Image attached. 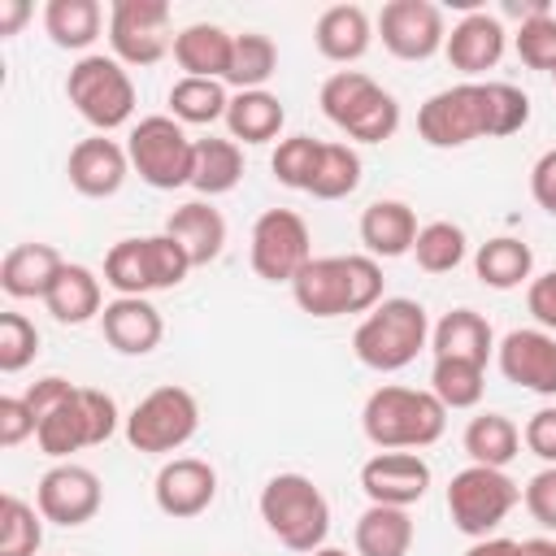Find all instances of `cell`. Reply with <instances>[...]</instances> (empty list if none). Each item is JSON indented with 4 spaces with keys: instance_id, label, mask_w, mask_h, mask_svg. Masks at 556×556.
<instances>
[{
    "instance_id": "obj_31",
    "label": "cell",
    "mask_w": 556,
    "mask_h": 556,
    "mask_svg": "<svg viewBox=\"0 0 556 556\" xmlns=\"http://www.w3.org/2000/svg\"><path fill=\"white\" fill-rule=\"evenodd\" d=\"M282 117L287 113L274 91H239V96H230L226 130H230V139H243V143H269L282 130Z\"/></svg>"
},
{
    "instance_id": "obj_47",
    "label": "cell",
    "mask_w": 556,
    "mask_h": 556,
    "mask_svg": "<svg viewBox=\"0 0 556 556\" xmlns=\"http://www.w3.org/2000/svg\"><path fill=\"white\" fill-rule=\"evenodd\" d=\"M35 430H39V421H35L26 395H0V447H17Z\"/></svg>"
},
{
    "instance_id": "obj_6",
    "label": "cell",
    "mask_w": 556,
    "mask_h": 556,
    "mask_svg": "<svg viewBox=\"0 0 556 556\" xmlns=\"http://www.w3.org/2000/svg\"><path fill=\"white\" fill-rule=\"evenodd\" d=\"M321 113L361 143H382L400 130V104L361 70H334L321 83Z\"/></svg>"
},
{
    "instance_id": "obj_22",
    "label": "cell",
    "mask_w": 556,
    "mask_h": 556,
    "mask_svg": "<svg viewBox=\"0 0 556 556\" xmlns=\"http://www.w3.org/2000/svg\"><path fill=\"white\" fill-rule=\"evenodd\" d=\"M235 35L213 22H191L174 35V61L182 65V78H222L230 74Z\"/></svg>"
},
{
    "instance_id": "obj_40",
    "label": "cell",
    "mask_w": 556,
    "mask_h": 556,
    "mask_svg": "<svg viewBox=\"0 0 556 556\" xmlns=\"http://www.w3.org/2000/svg\"><path fill=\"white\" fill-rule=\"evenodd\" d=\"M469 252V239L456 222H430L417 230V243H413V256L426 274H452Z\"/></svg>"
},
{
    "instance_id": "obj_25",
    "label": "cell",
    "mask_w": 556,
    "mask_h": 556,
    "mask_svg": "<svg viewBox=\"0 0 556 556\" xmlns=\"http://www.w3.org/2000/svg\"><path fill=\"white\" fill-rule=\"evenodd\" d=\"M369 39H374V26H369V13L361 4H330L317 26H313V43L326 61H339V65H352L369 52Z\"/></svg>"
},
{
    "instance_id": "obj_50",
    "label": "cell",
    "mask_w": 556,
    "mask_h": 556,
    "mask_svg": "<svg viewBox=\"0 0 556 556\" xmlns=\"http://www.w3.org/2000/svg\"><path fill=\"white\" fill-rule=\"evenodd\" d=\"M530 195L539 200L543 213L556 217V148L534 161V169H530Z\"/></svg>"
},
{
    "instance_id": "obj_43",
    "label": "cell",
    "mask_w": 556,
    "mask_h": 556,
    "mask_svg": "<svg viewBox=\"0 0 556 556\" xmlns=\"http://www.w3.org/2000/svg\"><path fill=\"white\" fill-rule=\"evenodd\" d=\"M39 352V330L22 313H0V374H22Z\"/></svg>"
},
{
    "instance_id": "obj_32",
    "label": "cell",
    "mask_w": 556,
    "mask_h": 556,
    "mask_svg": "<svg viewBox=\"0 0 556 556\" xmlns=\"http://www.w3.org/2000/svg\"><path fill=\"white\" fill-rule=\"evenodd\" d=\"M530 269H534V252H530V243H521V239H513V235L486 239V243L478 248V256H473V274H478L486 287H495V291L521 287V282L530 278Z\"/></svg>"
},
{
    "instance_id": "obj_10",
    "label": "cell",
    "mask_w": 556,
    "mask_h": 556,
    "mask_svg": "<svg viewBox=\"0 0 556 556\" xmlns=\"http://www.w3.org/2000/svg\"><path fill=\"white\" fill-rule=\"evenodd\" d=\"M517 500H521L517 482L491 465H469V469L452 473V482H447L452 526L469 539H491V530L517 508Z\"/></svg>"
},
{
    "instance_id": "obj_18",
    "label": "cell",
    "mask_w": 556,
    "mask_h": 556,
    "mask_svg": "<svg viewBox=\"0 0 556 556\" xmlns=\"http://www.w3.org/2000/svg\"><path fill=\"white\" fill-rule=\"evenodd\" d=\"M500 374L534 395H556V339L547 330H508L495 348Z\"/></svg>"
},
{
    "instance_id": "obj_27",
    "label": "cell",
    "mask_w": 556,
    "mask_h": 556,
    "mask_svg": "<svg viewBox=\"0 0 556 556\" xmlns=\"http://www.w3.org/2000/svg\"><path fill=\"white\" fill-rule=\"evenodd\" d=\"M100 300H104V295H100V278H96L87 265H70V261H65V269L56 274V282L48 287V295H43L48 313H52L61 326H83V321H91L96 313H104Z\"/></svg>"
},
{
    "instance_id": "obj_36",
    "label": "cell",
    "mask_w": 556,
    "mask_h": 556,
    "mask_svg": "<svg viewBox=\"0 0 556 556\" xmlns=\"http://www.w3.org/2000/svg\"><path fill=\"white\" fill-rule=\"evenodd\" d=\"M274 70H278V48L269 35H261V30L235 35V56H230L226 83H235L239 91H265Z\"/></svg>"
},
{
    "instance_id": "obj_41",
    "label": "cell",
    "mask_w": 556,
    "mask_h": 556,
    "mask_svg": "<svg viewBox=\"0 0 556 556\" xmlns=\"http://www.w3.org/2000/svg\"><path fill=\"white\" fill-rule=\"evenodd\" d=\"M43 543V513L17 495L0 500V556H35Z\"/></svg>"
},
{
    "instance_id": "obj_12",
    "label": "cell",
    "mask_w": 556,
    "mask_h": 556,
    "mask_svg": "<svg viewBox=\"0 0 556 556\" xmlns=\"http://www.w3.org/2000/svg\"><path fill=\"white\" fill-rule=\"evenodd\" d=\"M313 261L308 226L295 208H265L252 226V269L265 282H295V274Z\"/></svg>"
},
{
    "instance_id": "obj_34",
    "label": "cell",
    "mask_w": 556,
    "mask_h": 556,
    "mask_svg": "<svg viewBox=\"0 0 556 556\" xmlns=\"http://www.w3.org/2000/svg\"><path fill=\"white\" fill-rule=\"evenodd\" d=\"M521 447V430L504 417V413H478L469 426H465V452L473 465H491V469H504Z\"/></svg>"
},
{
    "instance_id": "obj_9",
    "label": "cell",
    "mask_w": 556,
    "mask_h": 556,
    "mask_svg": "<svg viewBox=\"0 0 556 556\" xmlns=\"http://www.w3.org/2000/svg\"><path fill=\"white\" fill-rule=\"evenodd\" d=\"M130 165L139 169V178L156 191H174V187H191V169H195V139H187L182 122L152 113L143 117L130 139H126Z\"/></svg>"
},
{
    "instance_id": "obj_17",
    "label": "cell",
    "mask_w": 556,
    "mask_h": 556,
    "mask_svg": "<svg viewBox=\"0 0 556 556\" xmlns=\"http://www.w3.org/2000/svg\"><path fill=\"white\" fill-rule=\"evenodd\" d=\"M426 486H430V465L417 452H378L361 465V491L369 495V504L408 508L426 495Z\"/></svg>"
},
{
    "instance_id": "obj_1",
    "label": "cell",
    "mask_w": 556,
    "mask_h": 556,
    "mask_svg": "<svg viewBox=\"0 0 556 556\" xmlns=\"http://www.w3.org/2000/svg\"><path fill=\"white\" fill-rule=\"evenodd\" d=\"M530 122V100L513 83H456L417 109V135L430 148H465L473 139H504Z\"/></svg>"
},
{
    "instance_id": "obj_37",
    "label": "cell",
    "mask_w": 556,
    "mask_h": 556,
    "mask_svg": "<svg viewBox=\"0 0 556 556\" xmlns=\"http://www.w3.org/2000/svg\"><path fill=\"white\" fill-rule=\"evenodd\" d=\"M430 391L439 395L443 408H473V404L482 400V391H486L482 365H473V361H452V356H434Z\"/></svg>"
},
{
    "instance_id": "obj_33",
    "label": "cell",
    "mask_w": 556,
    "mask_h": 556,
    "mask_svg": "<svg viewBox=\"0 0 556 556\" xmlns=\"http://www.w3.org/2000/svg\"><path fill=\"white\" fill-rule=\"evenodd\" d=\"M243 178V152L235 139H195V169H191V187L200 195H226L235 191Z\"/></svg>"
},
{
    "instance_id": "obj_5",
    "label": "cell",
    "mask_w": 556,
    "mask_h": 556,
    "mask_svg": "<svg viewBox=\"0 0 556 556\" xmlns=\"http://www.w3.org/2000/svg\"><path fill=\"white\" fill-rule=\"evenodd\" d=\"M426 339H430L426 308L417 300H408V295H395V300H382L378 308L365 313V321L352 334V352H356V361L365 369L395 374V369L417 361Z\"/></svg>"
},
{
    "instance_id": "obj_48",
    "label": "cell",
    "mask_w": 556,
    "mask_h": 556,
    "mask_svg": "<svg viewBox=\"0 0 556 556\" xmlns=\"http://www.w3.org/2000/svg\"><path fill=\"white\" fill-rule=\"evenodd\" d=\"M526 308H530V317L539 321V330H556V269L530 278V287H526Z\"/></svg>"
},
{
    "instance_id": "obj_51",
    "label": "cell",
    "mask_w": 556,
    "mask_h": 556,
    "mask_svg": "<svg viewBox=\"0 0 556 556\" xmlns=\"http://www.w3.org/2000/svg\"><path fill=\"white\" fill-rule=\"evenodd\" d=\"M465 556H526V543L517 539H473Z\"/></svg>"
},
{
    "instance_id": "obj_26",
    "label": "cell",
    "mask_w": 556,
    "mask_h": 556,
    "mask_svg": "<svg viewBox=\"0 0 556 556\" xmlns=\"http://www.w3.org/2000/svg\"><path fill=\"white\" fill-rule=\"evenodd\" d=\"M361 243L369 256H404L417 243V217L404 200H374L361 213Z\"/></svg>"
},
{
    "instance_id": "obj_42",
    "label": "cell",
    "mask_w": 556,
    "mask_h": 556,
    "mask_svg": "<svg viewBox=\"0 0 556 556\" xmlns=\"http://www.w3.org/2000/svg\"><path fill=\"white\" fill-rule=\"evenodd\" d=\"M317 161H321V139H308V135H291L274 148V178L291 191H308L313 174H317Z\"/></svg>"
},
{
    "instance_id": "obj_29",
    "label": "cell",
    "mask_w": 556,
    "mask_h": 556,
    "mask_svg": "<svg viewBox=\"0 0 556 556\" xmlns=\"http://www.w3.org/2000/svg\"><path fill=\"white\" fill-rule=\"evenodd\" d=\"M408 547H413L408 508L369 504L356 517V556H408Z\"/></svg>"
},
{
    "instance_id": "obj_4",
    "label": "cell",
    "mask_w": 556,
    "mask_h": 556,
    "mask_svg": "<svg viewBox=\"0 0 556 556\" xmlns=\"http://www.w3.org/2000/svg\"><path fill=\"white\" fill-rule=\"evenodd\" d=\"M261 521L269 526V534L291 547V552H317L326 547L330 534V504L321 495V486L304 473H274L261 486Z\"/></svg>"
},
{
    "instance_id": "obj_19",
    "label": "cell",
    "mask_w": 556,
    "mask_h": 556,
    "mask_svg": "<svg viewBox=\"0 0 556 556\" xmlns=\"http://www.w3.org/2000/svg\"><path fill=\"white\" fill-rule=\"evenodd\" d=\"M126 169H130V152H126L122 143L104 139V135H91V139L74 143L70 165H65L70 187H74L78 195H91V200L113 195V191L126 182Z\"/></svg>"
},
{
    "instance_id": "obj_7",
    "label": "cell",
    "mask_w": 556,
    "mask_h": 556,
    "mask_svg": "<svg viewBox=\"0 0 556 556\" xmlns=\"http://www.w3.org/2000/svg\"><path fill=\"white\" fill-rule=\"evenodd\" d=\"M113 430H117V404H113V395H104L96 387H74L56 408H48L39 417L35 443H39L43 456L65 460L70 452H83V447L104 443Z\"/></svg>"
},
{
    "instance_id": "obj_3",
    "label": "cell",
    "mask_w": 556,
    "mask_h": 556,
    "mask_svg": "<svg viewBox=\"0 0 556 556\" xmlns=\"http://www.w3.org/2000/svg\"><path fill=\"white\" fill-rule=\"evenodd\" d=\"M443 426H447V408L439 404L434 391H417V387H378L361 408V430L382 452L430 447L443 439Z\"/></svg>"
},
{
    "instance_id": "obj_24",
    "label": "cell",
    "mask_w": 556,
    "mask_h": 556,
    "mask_svg": "<svg viewBox=\"0 0 556 556\" xmlns=\"http://www.w3.org/2000/svg\"><path fill=\"white\" fill-rule=\"evenodd\" d=\"M165 235L182 243L191 265H208L226 248V217L208 200H187L165 217Z\"/></svg>"
},
{
    "instance_id": "obj_30",
    "label": "cell",
    "mask_w": 556,
    "mask_h": 556,
    "mask_svg": "<svg viewBox=\"0 0 556 556\" xmlns=\"http://www.w3.org/2000/svg\"><path fill=\"white\" fill-rule=\"evenodd\" d=\"M100 22H104V9L96 0H48V9H43L48 39L70 52L91 48L100 39Z\"/></svg>"
},
{
    "instance_id": "obj_46",
    "label": "cell",
    "mask_w": 556,
    "mask_h": 556,
    "mask_svg": "<svg viewBox=\"0 0 556 556\" xmlns=\"http://www.w3.org/2000/svg\"><path fill=\"white\" fill-rule=\"evenodd\" d=\"M521 500H526V508H530V517H534L539 526L556 530V465H543V469L526 482Z\"/></svg>"
},
{
    "instance_id": "obj_2",
    "label": "cell",
    "mask_w": 556,
    "mask_h": 556,
    "mask_svg": "<svg viewBox=\"0 0 556 556\" xmlns=\"http://www.w3.org/2000/svg\"><path fill=\"white\" fill-rule=\"evenodd\" d=\"M295 304L308 317H343V313H369L382 304V269L374 256H313L295 282Z\"/></svg>"
},
{
    "instance_id": "obj_52",
    "label": "cell",
    "mask_w": 556,
    "mask_h": 556,
    "mask_svg": "<svg viewBox=\"0 0 556 556\" xmlns=\"http://www.w3.org/2000/svg\"><path fill=\"white\" fill-rule=\"evenodd\" d=\"M26 17H30V4H26V0H0V35H4V39L17 35Z\"/></svg>"
},
{
    "instance_id": "obj_21",
    "label": "cell",
    "mask_w": 556,
    "mask_h": 556,
    "mask_svg": "<svg viewBox=\"0 0 556 556\" xmlns=\"http://www.w3.org/2000/svg\"><path fill=\"white\" fill-rule=\"evenodd\" d=\"M504 39H508V35H504V22H500V17H491V13H465V17L452 26L443 52H447L452 70H460V74H482V70H495V65H500Z\"/></svg>"
},
{
    "instance_id": "obj_55",
    "label": "cell",
    "mask_w": 556,
    "mask_h": 556,
    "mask_svg": "<svg viewBox=\"0 0 556 556\" xmlns=\"http://www.w3.org/2000/svg\"><path fill=\"white\" fill-rule=\"evenodd\" d=\"M552 78H556V70H552Z\"/></svg>"
},
{
    "instance_id": "obj_28",
    "label": "cell",
    "mask_w": 556,
    "mask_h": 556,
    "mask_svg": "<svg viewBox=\"0 0 556 556\" xmlns=\"http://www.w3.org/2000/svg\"><path fill=\"white\" fill-rule=\"evenodd\" d=\"M491 326L482 313L473 308H452L434 330H430V348L434 356H452V361H473L486 369V356H491Z\"/></svg>"
},
{
    "instance_id": "obj_49",
    "label": "cell",
    "mask_w": 556,
    "mask_h": 556,
    "mask_svg": "<svg viewBox=\"0 0 556 556\" xmlns=\"http://www.w3.org/2000/svg\"><path fill=\"white\" fill-rule=\"evenodd\" d=\"M521 439H526V447H530L539 460L556 465V408H539V413L526 421Z\"/></svg>"
},
{
    "instance_id": "obj_53",
    "label": "cell",
    "mask_w": 556,
    "mask_h": 556,
    "mask_svg": "<svg viewBox=\"0 0 556 556\" xmlns=\"http://www.w3.org/2000/svg\"><path fill=\"white\" fill-rule=\"evenodd\" d=\"M526 556H556L552 539H526Z\"/></svg>"
},
{
    "instance_id": "obj_8",
    "label": "cell",
    "mask_w": 556,
    "mask_h": 556,
    "mask_svg": "<svg viewBox=\"0 0 556 556\" xmlns=\"http://www.w3.org/2000/svg\"><path fill=\"white\" fill-rule=\"evenodd\" d=\"M65 96L78 109V117L91 122L96 130H117L135 113V83H130L126 65L104 52H87L83 61L70 65Z\"/></svg>"
},
{
    "instance_id": "obj_23",
    "label": "cell",
    "mask_w": 556,
    "mask_h": 556,
    "mask_svg": "<svg viewBox=\"0 0 556 556\" xmlns=\"http://www.w3.org/2000/svg\"><path fill=\"white\" fill-rule=\"evenodd\" d=\"M61 269L65 261L52 243H17L0 261V287L13 300H43Z\"/></svg>"
},
{
    "instance_id": "obj_39",
    "label": "cell",
    "mask_w": 556,
    "mask_h": 556,
    "mask_svg": "<svg viewBox=\"0 0 556 556\" xmlns=\"http://www.w3.org/2000/svg\"><path fill=\"white\" fill-rule=\"evenodd\" d=\"M361 187V156L348 143H321V161L317 174L308 182V195L317 200H343Z\"/></svg>"
},
{
    "instance_id": "obj_35",
    "label": "cell",
    "mask_w": 556,
    "mask_h": 556,
    "mask_svg": "<svg viewBox=\"0 0 556 556\" xmlns=\"http://www.w3.org/2000/svg\"><path fill=\"white\" fill-rule=\"evenodd\" d=\"M226 109H230V96H226L222 78H178L169 87V113H174V122L208 126V122L226 117Z\"/></svg>"
},
{
    "instance_id": "obj_13",
    "label": "cell",
    "mask_w": 556,
    "mask_h": 556,
    "mask_svg": "<svg viewBox=\"0 0 556 556\" xmlns=\"http://www.w3.org/2000/svg\"><path fill=\"white\" fill-rule=\"evenodd\" d=\"M109 48L122 65H156L169 39V4L165 0H113L109 9Z\"/></svg>"
},
{
    "instance_id": "obj_15",
    "label": "cell",
    "mask_w": 556,
    "mask_h": 556,
    "mask_svg": "<svg viewBox=\"0 0 556 556\" xmlns=\"http://www.w3.org/2000/svg\"><path fill=\"white\" fill-rule=\"evenodd\" d=\"M100 478L87 469V465H74V460H61L52 465L39 486H35V508L43 513V521H56V526H83L100 513Z\"/></svg>"
},
{
    "instance_id": "obj_44",
    "label": "cell",
    "mask_w": 556,
    "mask_h": 556,
    "mask_svg": "<svg viewBox=\"0 0 556 556\" xmlns=\"http://www.w3.org/2000/svg\"><path fill=\"white\" fill-rule=\"evenodd\" d=\"M517 56L530 65V70H556V17L552 13H539V17H526L521 30H517Z\"/></svg>"
},
{
    "instance_id": "obj_38",
    "label": "cell",
    "mask_w": 556,
    "mask_h": 556,
    "mask_svg": "<svg viewBox=\"0 0 556 556\" xmlns=\"http://www.w3.org/2000/svg\"><path fill=\"white\" fill-rule=\"evenodd\" d=\"M104 282L117 295H148L152 291V265H148V239H117L104 256Z\"/></svg>"
},
{
    "instance_id": "obj_16",
    "label": "cell",
    "mask_w": 556,
    "mask_h": 556,
    "mask_svg": "<svg viewBox=\"0 0 556 556\" xmlns=\"http://www.w3.org/2000/svg\"><path fill=\"white\" fill-rule=\"evenodd\" d=\"M152 500L165 517L174 521H187V517H200L213 500H217V473L208 460L200 456H174L161 465L156 482H152Z\"/></svg>"
},
{
    "instance_id": "obj_11",
    "label": "cell",
    "mask_w": 556,
    "mask_h": 556,
    "mask_svg": "<svg viewBox=\"0 0 556 556\" xmlns=\"http://www.w3.org/2000/svg\"><path fill=\"white\" fill-rule=\"evenodd\" d=\"M195 430H200V404L187 387H174V382L148 391L126 417V443L152 456L178 452Z\"/></svg>"
},
{
    "instance_id": "obj_54",
    "label": "cell",
    "mask_w": 556,
    "mask_h": 556,
    "mask_svg": "<svg viewBox=\"0 0 556 556\" xmlns=\"http://www.w3.org/2000/svg\"><path fill=\"white\" fill-rule=\"evenodd\" d=\"M308 556H348V552H339V547H317V552H308Z\"/></svg>"
},
{
    "instance_id": "obj_20",
    "label": "cell",
    "mask_w": 556,
    "mask_h": 556,
    "mask_svg": "<svg viewBox=\"0 0 556 556\" xmlns=\"http://www.w3.org/2000/svg\"><path fill=\"white\" fill-rule=\"evenodd\" d=\"M100 330L109 339V348H117L122 356H148L161 334H165V321H161V308L143 295H117L104 304L100 313Z\"/></svg>"
},
{
    "instance_id": "obj_14",
    "label": "cell",
    "mask_w": 556,
    "mask_h": 556,
    "mask_svg": "<svg viewBox=\"0 0 556 556\" xmlns=\"http://www.w3.org/2000/svg\"><path fill=\"white\" fill-rule=\"evenodd\" d=\"M378 30H382V48L400 61H426L447 43L443 9L430 4V0H391V4H382Z\"/></svg>"
},
{
    "instance_id": "obj_45",
    "label": "cell",
    "mask_w": 556,
    "mask_h": 556,
    "mask_svg": "<svg viewBox=\"0 0 556 556\" xmlns=\"http://www.w3.org/2000/svg\"><path fill=\"white\" fill-rule=\"evenodd\" d=\"M148 265H152V291H169V287H178L187 278V269H195L191 256L182 252V243L169 239L165 230L148 235Z\"/></svg>"
}]
</instances>
